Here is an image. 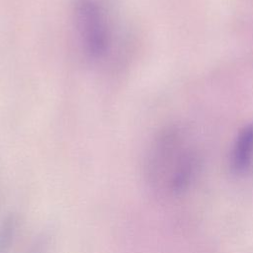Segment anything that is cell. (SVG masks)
<instances>
[{
    "label": "cell",
    "instance_id": "cell-1",
    "mask_svg": "<svg viewBox=\"0 0 253 253\" xmlns=\"http://www.w3.org/2000/svg\"><path fill=\"white\" fill-rule=\"evenodd\" d=\"M70 23L76 48L88 65L113 69L126 56L128 25L119 0H71Z\"/></svg>",
    "mask_w": 253,
    "mask_h": 253
},
{
    "label": "cell",
    "instance_id": "cell-2",
    "mask_svg": "<svg viewBox=\"0 0 253 253\" xmlns=\"http://www.w3.org/2000/svg\"><path fill=\"white\" fill-rule=\"evenodd\" d=\"M146 174L161 191L179 193L196 177L198 157L186 144L185 133L173 126L162 129L152 140L146 155Z\"/></svg>",
    "mask_w": 253,
    "mask_h": 253
},
{
    "label": "cell",
    "instance_id": "cell-3",
    "mask_svg": "<svg viewBox=\"0 0 253 253\" xmlns=\"http://www.w3.org/2000/svg\"><path fill=\"white\" fill-rule=\"evenodd\" d=\"M233 173L245 175L253 168V123L244 126L237 133L229 154Z\"/></svg>",
    "mask_w": 253,
    "mask_h": 253
}]
</instances>
